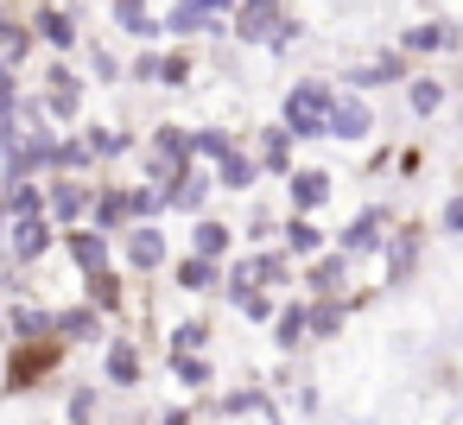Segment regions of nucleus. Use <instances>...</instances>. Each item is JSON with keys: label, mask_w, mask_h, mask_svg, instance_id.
<instances>
[{"label": "nucleus", "mask_w": 463, "mask_h": 425, "mask_svg": "<svg viewBox=\"0 0 463 425\" xmlns=\"http://www.w3.org/2000/svg\"><path fill=\"white\" fill-rule=\"evenodd\" d=\"M45 39H58V45H64V39H71V20H58V14H45Z\"/></svg>", "instance_id": "obj_7"}, {"label": "nucleus", "mask_w": 463, "mask_h": 425, "mask_svg": "<svg viewBox=\"0 0 463 425\" xmlns=\"http://www.w3.org/2000/svg\"><path fill=\"white\" fill-rule=\"evenodd\" d=\"M362 128H368V109H362V102H343V109H336V134H343V140H355Z\"/></svg>", "instance_id": "obj_2"}, {"label": "nucleus", "mask_w": 463, "mask_h": 425, "mask_svg": "<svg viewBox=\"0 0 463 425\" xmlns=\"http://www.w3.org/2000/svg\"><path fill=\"white\" fill-rule=\"evenodd\" d=\"M444 222H450V229H463V203H450V216H444Z\"/></svg>", "instance_id": "obj_9"}, {"label": "nucleus", "mask_w": 463, "mask_h": 425, "mask_svg": "<svg viewBox=\"0 0 463 425\" xmlns=\"http://www.w3.org/2000/svg\"><path fill=\"white\" fill-rule=\"evenodd\" d=\"M203 20H210L203 7H178V14H172V26H203Z\"/></svg>", "instance_id": "obj_6"}, {"label": "nucleus", "mask_w": 463, "mask_h": 425, "mask_svg": "<svg viewBox=\"0 0 463 425\" xmlns=\"http://www.w3.org/2000/svg\"><path fill=\"white\" fill-rule=\"evenodd\" d=\"M317 197H324V178L305 172V178H298V203H317Z\"/></svg>", "instance_id": "obj_4"}, {"label": "nucleus", "mask_w": 463, "mask_h": 425, "mask_svg": "<svg viewBox=\"0 0 463 425\" xmlns=\"http://www.w3.org/2000/svg\"><path fill=\"white\" fill-rule=\"evenodd\" d=\"M317 121H324V102H317L311 90H298V96H292V128H298V134H311Z\"/></svg>", "instance_id": "obj_1"}, {"label": "nucleus", "mask_w": 463, "mask_h": 425, "mask_svg": "<svg viewBox=\"0 0 463 425\" xmlns=\"http://www.w3.org/2000/svg\"><path fill=\"white\" fill-rule=\"evenodd\" d=\"M197 248H203V254H222V229L203 222V229H197Z\"/></svg>", "instance_id": "obj_5"}, {"label": "nucleus", "mask_w": 463, "mask_h": 425, "mask_svg": "<svg viewBox=\"0 0 463 425\" xmlns=\"http://www.w3.org/2000/svg\"><path fill=\"white\" fill-rule=\"evenodd\" d=\"M241 26H248V39H267V26H279V20H273L267 7H248V14H241Z\"/></svg>", "instance_id": "obj_3"}, {"label": "nucleus", "mask_w": 463, "mask_h": 425, "mask_svg": "<svg viewBox=\"0 0 463 425\" xmlns=\"http://www.w3.org/2000/svg\"><path fill=\"white\" fill-rule=\"evenodd\" d=\"M134 260H146V267H153V260H159V241H153V235H140V241H134Z\"/></svg>", "instance_id": "obj_8"}]
</instances>
